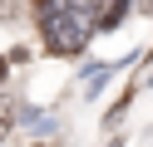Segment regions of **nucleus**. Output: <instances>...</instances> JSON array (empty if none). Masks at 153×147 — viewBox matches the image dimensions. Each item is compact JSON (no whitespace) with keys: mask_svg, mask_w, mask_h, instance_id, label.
Listing matches in <instances>:
<instances>
[{"mask_svg":"<svg viewBox=\"0 0 153 147\" xmlns=\"http://www.w3.org/2000/svg\"><path fill=\"white\" fill-rule=\"evenodd\" d=\"M45 44L54 49V54H79L84 44H89V25L79 20V10H50L45 15Z\"/></svg>","mask_w":153,"mask_h":147,"instance_id":"1","label":"nucleus"},{"mask_svg":"<svg viewBox=\"0 0 153 147\" xmlns=\"http://www.w3.org/2000/svg\"><path fill=\"white\" fill-rule=\"evenodd\" d=\"M123 10H128V0H104V5H99V20H94V25H99V29L123 25Z\"/></svg>","mask_w":153,"mask_h":147,"instance_id":"2","label":"nucleus"},{"mask_svg":"<svg viewBox=\"0 0 153 147\" xmlns=\"http://www.w3.org/2000/svg\"><path fill=\"white\" fill-rule=\"evenodd\" d=\"M10 123H15V113H10V98H0V142L10 137Z\"/></svg>","mask_w":153,"mask_h":147,"instance_id":"3","label":"nucleus"},{"mask_svg":"<svg viewBox=\"0 0 153 147\" xmlns=\"http://www.w3.org/2000/svg\"><path fill=\"white\" fill-rule=\"evenodd\" d=\"M104 0H69V10H79V15H89V10H99Z\"/></svg>","mask_w":153,"mask_h":147,"instance_id":"4","label":"nucleus"},{"mask_svg":"<svg viewBox=\"0 0 153 147\" xmlns=\"http://www.w3.org/2000/svg\"><path fill=\"white\" fill-rule=\"evenodd\" d=\"M0 78H5V64H0Z\"/></svg>","mask_w":153,"mask_h":147,"instance_id":"5","label":"nucleus"}]
</instances>
